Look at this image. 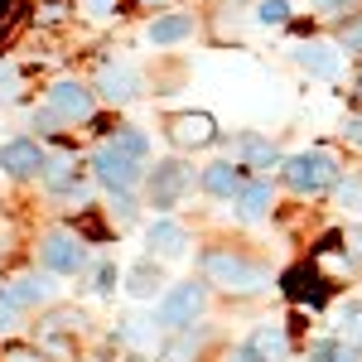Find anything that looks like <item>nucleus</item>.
I'll list each match as a JSON object with an SVG mask.
<instances>
[{
  "label": "nucleus",
  "mask_w": 362,
  "mask_h": 362,
  "mask_svg": "<svg viewBox=\"0 0 362 362\" xmlns=\"http://www.w3.org/2000/svg\"><path fill=\"white\" fill-rule=\"evenodd\" d=\"M203 276H208V285H223V290H237V295H251V290L266 285V276L251 261L232 256V251H208L203 256Z\"/></svg>",
  "instance_id": "nucleus-1"
},
{
  "label": "nucleus",
  "mask_w": 362,
  "mask_h": 362,
  "mask_svg": "<svg viewBox=\"0 0 362 362\" xmlns=\"http://www.w3.org/2000/svg\"><path fill=\"white\" fill-rule=\"evenodd\" d=\"M280 174H285V184H290L295 194H324V189H334V184H338V165L324 155V150H314V155H295Z\"/></svg>",
  "instance_id": "nucleus-2"
},
{
  "label": "nucleus",
  "mask_w": 362,
  "mask_h": 362,
  "mask_svg": "<svg viewBox=\"0 0 362 362\" xmlns=\"http://www.w3.org/2000/svg\"><path fill=\"white\" fill-rule=\"evenodd\" d=\"M92 169H97V179L107 184V189H131L140 179V160L136 155H126V150H116L112 140L92 155Z\"/></svg>",
  "instance_id": "nucleus-3"
},
{
  "label": "nucleus",
  "mask_w": 362,
  "mask_h": 362,
  "mask_svg": "<svg viewBox=\"0 0 362 362\" xmlns=\"http://www.w3.org/2000/svg\"><path fill=\"white\" fill-rule=\"evenodd\" d=\"M169 140H174L179 150H203V145L218 140V121L208 112H179L169 121Z\"/></svg>",
  "instance_id": "nucleus-4"
},
{
  "label": "nucleus",
  "mask_w": 362,
  "mask_h": 362,
  "mask_svg": "<svg viewBox=\"0 0 362 362\" xmlns=\"http://www.w3.org/2000/svg\"><path fill=\"white\" fill-rule=\"evenodd\" d=\"M198 309H203V285H174L165 295V305H160V324L165 329H184V324H194Z\"/></svg>",
  "instance_id": "nucleus-5"
},
{
  "label": "nucleus",
  "mask_w": 362,
  "mask_h": 362,
  "mask_svg": "<svg viewBox=\"0 0 362 362\" xmlns=\"http://www.w3.org/2000/svg\"><path fill=\"white\" fill-rule=\"evenodd\" d=\"M184 189H189V165H179V160L155 165V179H150V203L155 208H174Z\"/></svg>",
  "instance_id": "nucleus-6"
},
{
  "label": "nucleus",
  "mask_w": 362,
  "mask_h": 362,
  "mask_svg": "<svg viewBox=\"0 0 362 362\" xmlns=\"http://www.w3.org/2000/svg\"><path fill=\"white\" fill-rule=\"evenodd\" d=\"M280 285H285V295H290V300H295V305H324V300H329V285H324V276H319V271H314V266H295V271H285V280H280Z\"/></svg>",
  "instance_id": "nucleus-7"
},
{
  "label": "nucleus",
  "mask_w": 362,
  "mask_h": 362,
  "mask_svg": "<svg viewBox=\"0 0 362 362\" xmlns=\"http://www.w3.org/2000/svg\"><path fill=\"white\" fill-rule=\"evenodd\" d=\"M49 107H54L63 121H83V116H92V97H87L83 83H54Z\"/></svg>",
  "instance_id": "nucleus-8"
},
{
  "label": "nucleus",
  "mask_w": 362,
  "mask_h": 362,
  "mask_svg": "<svg viewBox=\"0 0 362 362\" xmlns=\"http://www.w3.org/2000/svg\"><path fill=\"white\" fill-rule=\"evenodd\" d=\"M44 266H49V271H63V276L83 271V242H73V237L54 232V237L44 242Z\"/></svg>",
  "instance_id": "nucleus-9"
},
{
  "label": "nucleus",
  "mask_w": 362,
  "mask_h": 362,
  "mask_svg": "<svg viewBox=\"0 0 362 362\" xmlns=\"http://www.w3.org/2000/svg\"><path fill=\"white\" fill-rule=\"evenodd\" d=\"M97 87H102V97H107V102H131V97L140 92V78L126 68V63H107Z\"/></svg>",
  "instance_id": "nucleus-10"
},
{
  "label": "nucleus",
  "mask_w": 362,
  "mask_h": 362,
  "mask_svg": "<svg viewBox=\"0 0 362 362\" xmlns=\"http://www.w3.org/2000/svg\"><path fill=\"white\" fill-rule=\"evenodd\" d=\"M0 169H10V174H39L44 169V155H39L34 140H10L0 150Z\"/></svg>",
  "instance_id": "nucleus-11"
},
{
  "label": "nucleus",
  "mask_w": 362,
  "mask_h": 362,
  "mask_svg": "<svg viewBox=\"0 0 362 362\" xmlns=\"http://www.w3.org/2000/svg\"><path fill=\"white\" fill-rule=\"evenodd\" d=\"M203 189L218 194V198H242V194H247V179H242V169H237V165H208Z\"/></svg>",
  "instance_id": "nucleus-12"
},
{
  "label": "nucleus",
  "mask_w": 362,
  "mask_h": 362,
  "mask_svg": "<svg viewBox=\"0 0 362 362\" xmlns=\"http://www.w3.org/2000/svg\"><path fill=\"white\" fill-rule=\"evenodd\" d=\"M295 58H300V68L319 73V78H334V73H338V54L329 49V44H319V39L300 44V49H295Z\"/></svg>",
  "instance_id": "nucleus-13"
},
{
  "label": "nucleus",
  "mask_w": 362,
  "mask_h": 362,
  "mask_svg": "<svg viewBox=\"0 0 362 362\" xmlns=\"http://www.w3.org/2000/svg\"><path fill=\"white\" fill-rule=\"evenodd\" d=\"M247 348H251L261 362H285V358H290V338L280 334V329H256Z\"/></svg>",
  "instance_id": "nucleus-14"
},
{
  "label": "nucleus",
  "mask_w": 362,
  "mask_h": 362,
  "mask_svg": "<svg viewBox=\"0 0 362 362\" xmlns=\"http://www.w3.org/2000/svg\"><path fill=\"white\" fill-rule=\"evenodd\" d=\"M150 247L160 251V256H184L189 232H184L179 223H155V227H150Z\"/></svg>",
  "instance_id": "nucleus-15"
},
{
  "label": "nucleus",
  "mask_w": 362,
  "mask_h": 362,
  "mask_svg": "<svg viewBox=\"0 0 362 362\" xmlns=\"http://www.w3.org/2000/svg\"><path fill=\"white\" fill-rule=\"evenodd\" d=\"M44 295H49V285H44V280H34V276H20V280H10V285H5V300H10L15 309H20V305H39Z\"/></svg>",
  "instance_id": "nucleus-16"
},
{
  "label": "nucleus",
  "mask_w": 362,
  "mask_h": 362,
  "mask_svg": "<svg viewBox=\"0 0 362 362\" xmlns=\"http://www.w3.org/2000/svg\"><path fill=\"white\" fill-rule=\"evenodd\" d=\"M189 29H194L189 15H165V20H155V25H150V39H155V44H174V39H184Z\"/></svg>",
  "instance_id": "nucleus-17"
},
{
  "label": "nucleus",
  "mask_w": 362,
  "mask_h": 362,
  "mask_svg": "<svg viewBox=\"0 0 362 362\" xmlns=\"http://www.w3.org/2000/svg\"><path fill=\"white\" fill-rule=\"evenodd\" d=\"M242 160H247L251 169H276V165H280V160H276V150H271L266 140H256V136L242 140Z\"/></svg>",
  "instance_id": "nucleus-18"
},
{
  "label": "nucleus",
  "mask_w": 362,
  "mask_h": 362,
  "mask_svg": "<svg viewBox=\"0 0 362 362\" xmlns=\"http://www.w3.org/2000/svg\"><path fill=\"white\" fill-rule=\"evenodd\" d=\"M266 208H271V189H266V184H256V189L242 194V218H261Z\"/></svg>",
  "instance_id": "nucleus-19"
},
{
  "label": "nucleus",
  "mask_w": 362,
  "mask_h": 362,
  "mask_svg": "<svg viewBox=\"0 0 362 362\" xmlns=\"http://www.w3.org/2000/svg\"><path fill=\"white\" fill-rule=\"evenodd\" d=\"M155 285H160V271H155V266H136V271H131V285H126V290L145 300V295H155Z\"/></svg>",
  "instance_id": "nucleus-20"
},
{
  "label": "nucleus",
  "mask_w": 362,
  "mask_h": 362,
  "mask_svg": "<svg viewBox=\"0 0 362 362\" xmlns=\"http://www.w3.org/2000/svg\"><path fill=\"white\" fill-rule=\"evenodd\" d=\"M112 145H116V150H126V155H136V160H145V150H150V140L140 136V131H116Z\"/></svg>",
  "instance_id": "nucleus-21"
},
{
  "label": "nucleus",
  "mask_w": 362,
  "mask_h": 362,
  "mask_svg": "<svg viewBox=\"0 0 362 362\" xmlns=\"http://www.w3.org/2000/svg\"><path fill=\"white\" fill-rule=\"evenodd\" d=\"M256 20H261V25H285V20H290V5H285V0H261V5H256Z\"/></svg>",
  "instance_id": "nucleus-22"
},
{
  "label": "nucleus",
  "mask_w": 362,
  "mask_h": 362,
  "mask_svg": "<svg viewBox=\"0 0 362 362\" xmlns=\"http://www.w3.org/2000/svg\"><path fill=\"white\" fill-rule=\"evenodd\" d=\"M15 20H20V0H0V49L10 44V34H15Z\"/></svg>",
  "instance_id": "nucleus-23"
},
{
  "label": "nucleus",
  "mask_w": 362,
  "mask_h": 362,
  "mask_svg": "<svg viewBox=\"0 0 362 362\" xmlns=\"http://www.w3.org/2000/svg\"><path fill=\"white\" fill-rule=\"evenodd\" d=\"M68 160H63V155H58V160H44V179H49V184H54V189H68V184H73V179H68Z\"/></svg>",
  "instance_id": "nucleus-24"
},
{
  "label": "nucleus",
  "mask_w": 362,
  "mask_h": 362,
  "mask_svg": "<svg viewBox=\"0 0 362 362\" xmlns=\"http://www.w3.org/2000/svg\"><path fill=\"white\" fill-rule=\"evenodd\" d=\"M338 198H343V208H353V213H362V179H348V184L338 189Z\"/></svg>",
  "instance_id": "nucleus-25"
},
{
  "label": "nucleus",
  "mask_w": 362,
  "mask_h": 362,
  "mask_svg": "<svg viewBox=\"0 0 362 362\" xmlns=\"http://www.w3.org/2000/svg\"><path fill=\"white\" fill-rule=\"evenodd\" d=\"M0 362H49V358H44L39 348H5V353H0Z\"/></svg>",
  "instance_id": "nucleus-26"
},
{
  "label": "nucleus",
  "mask_w": 362,
  "mask_h": 362,
  "mask_svg": "<svg viewBox=\"0 0 362 362\" xmlns=\"http://www.w3.org/2000/svg\"><path fill=\"white\" fill-rule=\"evenodd\" d=\"M15 87H20L15 68H10V63H0V102H10V97H15Z\"/></svg>",
  "instance_id": "nucleus-27"
},
{
  "label": "nucleus",
  "mask_w": 362,
  "mask_h": 362,
  "mask_svg": "<svg viewBox=\"0 0 362 362\" xmlns=\"http://www.w3.org/2000/svg\"><path fill=\"white\" fill-rule=\"evenodd\" d=\"M92 20H107V15H116V0H78Z\"/></svg>",
  "instance_id": "nucleus-28"
},
{
  "label": "nucleus",
  "mask_w": 362,
  "mask_h": 362,
  "mask_svg": "<svg viewBox=\"0 0 362 362\" xmlns=\"http://www.w3.org/2000/svg\"><path fill=\"white\" fill-rule=\"evenodd\" d=\"M343 44H348V49H362V15L343 25Z\"/></svg>",
  "instance_id": "nucleus-29"
},
{
  "label": "nucleus",
  "mask_w": 362,
  "mask_h": 362,
  "mask_svg": "<svg viewBox=\"0 0 362 362\" xmlns=\"http://www.w3.org/2000/svg\"><path fill=\"white\" fill-rule=\"evenodd\" d=\"M112 280H116V271H112V266H102V271H97V290H112Z\"/></svg>",
  "instance_id": "nucleus-30"
},
{
  "label": "nucleus",
  "mask_w": 362,
  "mask_h": 362,
  "mask_svg": "<svg viewBox=\"0 0 362 362\" xmlns=\"http://www.w3.org/2000/svg\"><path fill=\"white\" fill-rule=\"evenodd\" d=\"M10 309H15L10 300H0V329H10Z\"/></svg>",
  "instance_id": "nucleus-31"
},
{
  "label": "nucleus",
  "mask_w": 362,
  "mask_h": 362,
  "mask_svg": "<svg viewBox=\"0 0 362 362\" xmlns=\"http://www.w3.org/2000/svg\"><path fill=\"white\" fill-rule=\"evenodd\" d=\"M334 362H358V358H353V348H334Z\"/></svg>",
  "instance_id": "nucleus-32"
},
{
  "label": "nucleus",
  "mask_w": 362,
  "mask_h": 362,
  "mask_svg": "<svg viewBox=\"0 0 362 362\" xmlns=\"http://www.w3.org/2000/svg\"><path fill=\"white\" fill-rule=\"evenodd\" d=\"M232 362H261V358H256L251 348H242V353H232Z\"/></svg>",
  "instance_id": "nucleus-33"
},
{
  "label": "nucleus",
  "mask_w": 362,
  "mask_h": 362,
  "mask_svg": "<svg viewBox=\"0 0 362 362\" xmlns=\"http://www.w3.org/2000/svg\"><path fill=\"white\" fill-rule=\"evenodd\" d=\"M348 136H353V140H362V121H353V126H348Z\"/></svg>",
  "instance_id": "nucleus-34"
},
{
  "label": "nucleus",
  "mask_w": 362,
  "mask_h": 362,
  "mask_svg": "<svg viewBox=\"0 0 362 362\" xmlns=\"http://www.w3.org/2000/svg\"><path fill=\"white\" fill-rule=\"evenodd\" d=\"M353 319H358V329H353V334H358V338H362V309H353Z\"/></svg>",
  "instance_id": "nucleus-35"
},
{
  "label": "nucleus",
  "mask_w": 362,
  "mask_h": 362,
  "mask_svg": "<svg viewBox=\"0 0 362 362\" xmlns=\"http://www.w3.org/2000/svg\"><path fill=\"white\" fill-rule=\"evenodd\" d=\"M358 102H362V63H358Z\"/></svg>",
  "instance_id": "nucleus-36"
},
{
  "label": "nucleus",
  "mask_w": 362,
  "mask_h": 362,
  "mask_svg": "<svg viewBox=\"0 0 362 362\" xmlns=\"http://www.w3.org/2000/svg\"><path fill=\"white\" fill-rule=\"evenodd\" d=\"M319 5H334V10H338V5H348V0H319Z\"/></svg>",
  "instance_id": "nucleus-37"
},
{
  "label": "nucleus",
  "mask_w": 362,
  "mask_h": 362,
  "mask_svg": "<svg viewBox=\"0 0 362 362\" xmlns=\"http://www.w3.org/2000/svg\"><path fill=\"white\" fill-rule=\"evenodd\" d=\"M145 5H155V0H145Z\"/></svg>",
  "instance_id": "nucleus-38"
}]
</instances>
